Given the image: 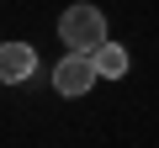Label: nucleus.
Instances as JSON below:
<instances>
[{"label":"nucleus","mask_w":159,"mask_h":148,"mask_svg":"<svg viewBox=\"0 0 159 148\" xmlns=\"http://www.w3.org/2000/svg\"><path fill=\"white\" fill-rule=\"evenodd\" d=\"M58 37H64L69 53H96L101 42H111V37H106V16H101L96 6H69V11L58 16Z\"/></svg>","instance_id":"f257e3e1"},{"label":"nucleus","mask_w":159,"mask_h":148,"mask_svg":"<svg viewBox=\"0 0 159 148\" xmlns=\"http://www.w3.org/2000/svg\"><path fill=\"white\" fill-rule=\"evenodd\" d=\"M96 80H101V69H96V58H90V53H64V58H58V69H53V90H58V95H69V101H74V95H85Z\"/></svg>","instance_id":"f03ea898"},{"label":"nucleus","mask_w":159,"mask_h":148,"mask_svg":"<svg viewBox=\"0 0 159 148\" xmlns=\"http://www.w3.org/2000/svg\"><path fill=\"white\" fill-rule=\"evenodd\" d=\"M32 69H37V48L32 42H6L0 48V80L6 85H21Z\"/></svg>","instance_id":"7ed1b4c3"},{"label":"nucleus","mask_w":159,"mask_h":148,"mask_svg":"<svg viewBox=\"0 0 159 148\" xmlns=\"http://www.w3.org/2000/svg\"><path fill=\"white\" fill-rule=\"evenodd\" d=\"M90 58H96V69H101V80H122V74H127V48H122V42H101Z\"/></svg>","instance_id":"20e7f679"}]
</instances>
